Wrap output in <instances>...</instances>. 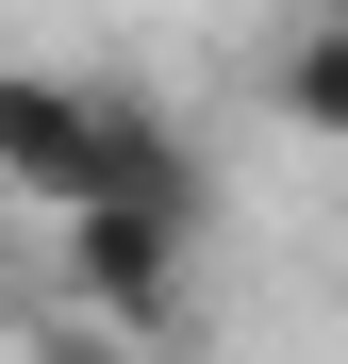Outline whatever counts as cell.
Returning a JSON list of instances; mask_svg holds the SVG:
<instances>
[{"label":"cell","mask_w":348,"mask_h":364,"mask_svg":"<svg viewBox=\"0 0 348 364\" xmlns=\"http://www.w3.org/2000/svg\"><path fill=\"white\" fill-rule=\"evenodd\" d=\"M183 265H199L183 215H67V315L116 331V348H166L183 331Z\"/></svg>","instance_id":"6da1fadb"},{"label":"cell","mask_w":348,"mask_h":364,"mask_svg":"<svg viewBox=\"0 0 348 364\" xmlns=\"http://www.w3.org/2000/svg\"><path fill=\"white\" fill-rule=\"evenodd\" d=\"M100 116H116V83H83V67H0V182L33 215H83L100 199Z\"/></svg>","instance_id":"7a4b0ae2"},{"label":"cell","mask_w":348,"mask_h":364,"mask_svg":"<svg viewBox=\"0 0 348 364\" xmlns=\"http://www.w3.org/2000/svg\"><path fill=\"white\" fill-rule=\"evenodd\" d=\"M282 116H299V133H332V116H348V17H332V0L282 17Z\"/></svg>","instance_id":"3957f363"},{"label":"cell","mask_w":348,"mask_h":364,"mask_svg":"<svg viewBox=\"0 0 348 364\" xmlns=\"http://www.w3.org/2000/svg\"><path fill=\"white\" fill-rule=\"evenodd\" d=\"M0 364H133V348H116V331H83L67 298H50V315H33V348H0Z\"/></svg>","instance_id":"277c9868"}]
</instances>
